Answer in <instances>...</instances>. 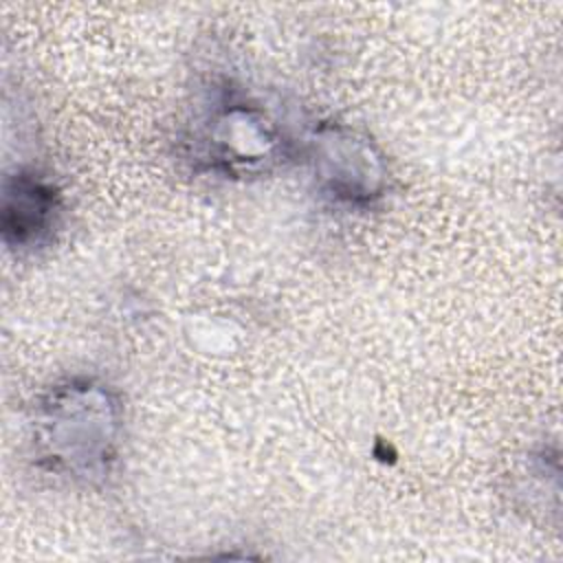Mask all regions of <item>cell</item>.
I'll list each match as a JSON object with an SVG mask.
<instances>
[{
    "instance_id": "cell-3",
    "label": "cell",
    "mask_w": 563,
    "mask_h": 563,
    "mask_svg": "<svg viewBox=\"0 0 563 563\" xmlns=\"http://www.w3.org/2000/svg\"><path fill=\"white\" fill-rule=\"evenodd\" d=\"M200 143L213 169L249 174L277 163L284 139L264 112L242 101H229L207 117Z\"/></svg>"
},
{
    "instance_id": "cell-2",
    "label": "cell",
    "mask_w": 563,
    "mask_h": 563,
    "mask_svg": "<svg viewBox=\"0 0 563 563\" xmlns=\"http://www.w3.org/2000/svg\"><path fill=\"white\" fill-rule=\"evenodd\" d=\"M319 187L345 205H369L385 189V163L363 134L345 125H321L310 139Z\"/></svg>"
},
{
    "instance_id": "cell-1",
    "label": "cell",
    "mask_w": 563,
    "mask_h": 563,
    "mask_svg": "<svg viewBox=\"0 0 563 563\" xmlns=\"http://www.w3.org/2000/svg\"><path fill=\"white\" fill-rule=\"evenodd\" d=\"M121 431L114 394L95 378L55 383L35 407V455L48 471L95 484L110 473Z\"/></svg>"
},
{
    "instance_id": "cell-4",
    "label": "cell",
    "mask_w": 563,
    "mask_h": 563,
    "mask_svg": "<svg viewBox=\"0 0 563 563\" xmlns=\"http://www.w3.org/2000/svg\"><path fill=\"white\" fill-rule=\"evenodd\" d=\"M59 194L37 172H15L2 187V238L11 249L42 244L57 224Z\"/></svg>"
}]
</instances>
